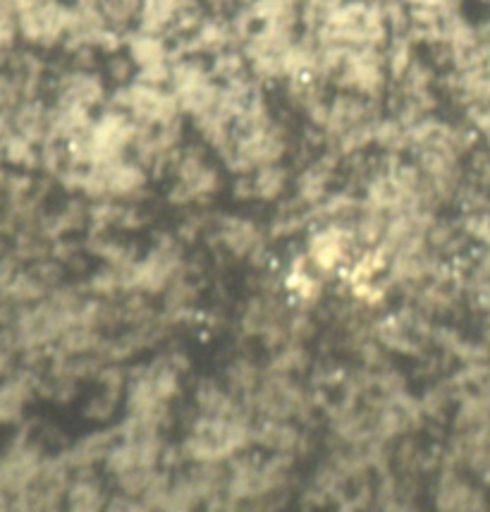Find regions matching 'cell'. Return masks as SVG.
Here are the masks:
<instances>
[{"label":"cell","mask_w":490,"mask_h":512,"mask_svg":"<svg viewBox=\"0 0 490 512\" xmlns=\"http://www.w3.org/2000/svg\"><path fill=\"white\" fill-rule=\"evenodd\" d=\"M218 240L223 242V247L228 249L237 259H247L251 249L261 245L263 235L254 223L242 221V218H220V230Z\"/></svg>","instance_id":"6da1fadb"},{"label":"cell","mask_w":490,"mask_h":512,"mask_svg":"<svg viewBox=\"0 0 490 512\" xmlns=\"http://www.w3.org/2000/svg\"><path fill=\"white\" fill-rule=\"evenodd\" d=\"M96 8L106 20L108 29L127 36L139 27L144 0H96Z\"/></svg>","instance_id":"7a4b0ae2"},{"label":"cell","mask_w":490,"mask_h":512,"mask_svg":"<svg viewBox=\"0 0 490 512\" xmlns=\"http://www.w3.org/2000/svg\"><path fill=\"white\" fill-rule=\"evenodd\" d=\"M65 503L70 510H101L106 503L101 481L94 479V472L77 474V479L67 486Z\"/></svg>","instance_id":"3957f363"},{"label":"cell","mask_w":490,"mask_h":512,"mask_svg":"<svg viewBox=\"0 0 490 512\" xmlns=\"http://www.w3.org/2000/svg\"><path fill=\"white\" fill-rule=\"evenodd\" d=\"M388 223H390L388 211L378 209V206L369 204V201H361V209L357 216V228H354V233H357V240L364 247H376L378 242L383 240Z\"/></svg>","instance_id":"277c9868"},{"label":"cell","mask_w":490,"mask_h":512,"mask_svg":"<svg viewBox=\"0 0 490 512\" xmlns=\"http://www.w3.org/2000/svg\"><path fill=\"white\" fill-rule=\"evenodd\" d=\"M287 180H290V170L280 163L263 166L254 173L256 197L263 201H278L287 190Z\"/></svg>","instance_id":"5b68a950"},{"label":"cell","mask_w":490,"mask_h":512,"mask_svg":"<svg viewBox=\"0 0 490 512\" xmlns=\"http://www.w3.org/2000/svg\"><path fill=\"white\" fill-rule=\"evenodd\" d=\"M139 67L134 63L130 53L122 48V51L108 53L106 63H103V79L110 84L113 89L118 87H130V84L137 79Z\"/></svg>","instance_id":"8992f818"},{"label":"cell","mask_w":490,"mask_h":512,"mask_svg":"<svg viewBox=\"0 0 490 512\" xmlns=\"http://www.w3.org/2000/svg\"><path fill=\"white\" fill-rule=\"evenodd\" d=\"M309 362H311L309 352L304 350L302 343L283 345L278 350V355L273 357L271 369H268V371H275V374L292 376L294 371H306V369H309Z\"/></svg>","instance_id":"52a82bcc"},{"label":"cell","mask_w":490,"mask_h":512,"mask_svg":"<svg viewBox=\"0 0 490 512\" xmlns=\"http://www.w3.org/2000/svg\"><path fill=\"white\" fill-rule=\"evenodd\" d=\"M156 472H158L156 467H142V465L127 469V472H122L115 477V481H118V491L142 501L144 491L149 489V484L153 481V477H156Z\"/></svg>","instance_id":"ba28073f"},{"label":"cell","mask_w":490,"mask_h":512,"mask_svg":"<svg viewBox=\"0 0 490 512\" xmlns=\"http://www.w3.org/2000/svg\"><path fill=\"white\" fill-rule=\"evenodd\" d=\"M115 405H118V395L103 390L101 395H96V398H91L87 402V407H84V417H87L89 422H98V424L108 422V419L113 417Z\"/></svg>","instance_id":"9c48e42d"},{"label":"cell","mask_w":490,"mask_h":512,"mask_svg":"<svg viewBox=\"0 0 490 512\" xmlns=\"http://www.w3.org/2000/svg\"><path fill=\"white\" fill-rule=\"evenodd\" d=\"M287 331H290L292 343H306V340H311L316 335V323L309 314H297L287 323Z\"/></svg>","instance_id":"30bf717a"},{"label":"cell","mask_w":490,"mask_h":512,"mask_svg":"<svg viewBox=\"0 0 490 512\" xmlns=\"http://www.w3.org/2000/svg\"><path fill=\"white\" fill-rule=\"evenodd\" d=\"M419 402H421V410H424L426 417H440L447 407V395L443 388L436 386V388L426 390V393L421 395Z\"/></svg>","instance_id":"8fae6325"}]
</instances>
